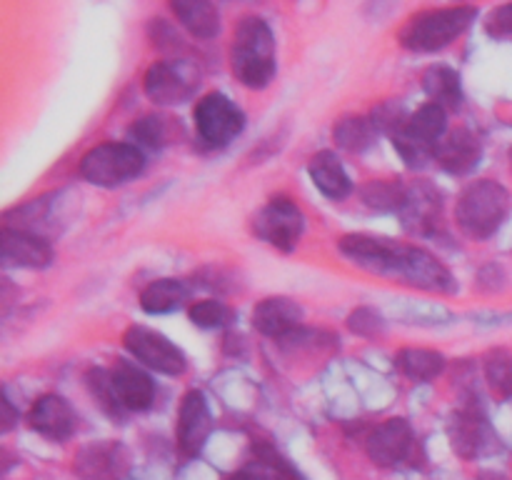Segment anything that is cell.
<instances>
[{
  "mask_svg": "<svg viewBox=\"0 0 512 480\" xmlns=\"http://www.w3.org/2000/svg\"><path fill=\"white\" fill-rule=\"evenodd\" d=\"M170 10L193 38L213 40L220 33V15L213 3H205V0H173Z\"/></svg>",
  "mask_w": 512,
  "mask_h": 480,
  "instance_id": "22",
  "label": "cell"
},
{
  "mask_svg": "<svg viewBox=\"0 0 512 480\" xmlns=\"http://www.w3.org/2000/svg\"><path fill=\"white\" fill-rule=\"evenodd\" d=\"M225 480H265V478L258 473V470H253L250 465H245V468H240V470H235V473L225 475Z\"/></svg>",
  "mask_w": 512,
  "mask_h": 480,
  "instance_id": "36",
  "label": "cell"
},
{
  "mask_svg": "<svg viewBox=\"0 0 512 480\" xmlns=\"http://www.w3.org/2000/svg\"><path fill=\"white\" fill-rule=\"evenodd\" d=\"M123 345L135 360L148 365L150 370H158L163 375H183L185 373V353L175 343H170L165 335L155 330L133 325L125 330Z\"/></svg>",
  "mask_w": 512,
  "mask_h": 480,
  "instance_id": "10",
  "label": "cell"
},
{
  "mask_svg": "<svg viewBox=\"0 0 512 480\" xmlns=\"http://www.w3.org/2000/svg\"><path fill=\"white\" fill-rule=\"evenodd\" d=\"M128 465L125 450L118 443L88 445L75 455V473L85 480H113Z\"/></svg>",
  "mask_w": 512,
  "mask_h": 480,
  "instance_id": "20",
  "label": "cell"
},
{
  "mask_svg": "<svg viewBox=\"0 0 512 480\" xmlns=\"http://www.w3.org/2000/svg\"><path fill=\"white\" fill-rule=\"evenodd\" d=\"M3 245V260L20 268H45L53 260V248L45 238L20 228H3L0 235Z\"/></svg>",
  "mask_w": 512,
  "mask_h": 480,
  "instance_id": "18",
  "label": "cell"
},
{
  "mask_svg": "<svg viewBox=\"0 0 512 480\" xmlns=\"http://www.w3.org/2000/svg\"><path fill=\"white\" fill-rule=\"evenodd\" d=\"M510 190L498 180H475L460 193L455 203V223L468 238L485 240L500 230L510 215Z\"/></svg>",
  "mask_w": 512,
  "mask_h": 480,
  "instance_id": "3",
  "label": "cell"
},
{
  "mask_svg": "<svg viewBox=\"0 0 512 480\" xmlns=\"http://www.w3.org/2000/svg\"><path fill=\"white\" fill-rule=\"evenodd\" d=\"M190 320H193L198 328L205 330H215V328H225V325L233 323V310H230L228 303L223 300H198V303L190 305L188 310Z\"/></svg>",
  "mask_w": 512,
  "mask_h": 480,
  "instance_id": "32",
  "label": "cell"
},
{
  "mask_svg": "<svg viewBox=\"0 0 512 480\" xmlns=\"http://www.w3.org/2000/svg\"><path fill=\"white\" fill-rule=\"evenodd\" d=\"M485 30H488V35H493L498 40L512 38V3L498 5L488 15V20H485Z\"/></svg>",
  "mask_w": 512,
  "mask_h": 480,
  "instance_id": "34",
  "label": "cell"
},
{
  "mask_svg": "<svg viewBox=\"0 0 512 480\" xmlns=\"http://www.w3.org/2000/svg\"><path fill=\"white\" fill-rule=\"evenodd\" d=\"M475 15H478V10L470 8V5L423 10L403 25L398 40L403 48L413 50V53H438L473 25Z\"/></svg>",
  "mask_w": 512,
  "mask_h": 480,
  "instance_id": "4",
  "label": "cell"
},
{
  "mask_svg": "<svg viewBox=\"0 0 512 480\" xmlns=\"http://www.w3.org/2000/svg\"><path fill=\"white\" fill-rule=\"evenodd\" d=\"M398 213L410 235L430 238L438 233L440 220H443V193L433 183L420 180L413 188H408L405 203Z\"/></svg>",
  "mask_w": 512,
  "mask_h": 480,
  "instance_id": "13",
  "label": "cell"
},
{
  "mask_svg": "<svg viewBox=\"0 0 512 480\" xmlns=\"http://www.w3.org/2000/svg\"><path fill=\"white\" fill-rule=\"evenodd\" d=\"M423 90L430 103L445 110H460L463 105V85L460 75L448 65H430L423 73Z\"/></svg>",
  "mask_w": 512,
  "mask_h": 480,
  "instance_id": "23",
  "label": "cell"
},
{
  "mask_svg": "<svg viewBox=\"0 0 512 480\" xmlns=\"http://www.w3.org/2000/svg\"><path fill=\"white\" fill-rule=\"evenodd\" d=\"M145 168L143 150L135 143H100L80 160V178L100 188H118L138 178Z\"/></svg>",
  "mask_w": 512,
  "mask_h": 480,
  "instance_id": "6",
  "label": "cell"
},
{
  "mask_svg": "<svg viewBox=\"0 0 512 480\" xmlns=\"http://www.w3.org/2000/svg\"><path fill=\"white\" fill-rule=\"evenodd\" d=\"M395 365L405 378L415 380V383H430L445 370V358L438 350L403 348L395 355Z\"/></svg>",
  "mask_w": 512,
  "mask_h": 480,
  "instance_id": "26",
  "label": "cell"
},
{
  "mask_svg": "<svg viewBox=\"0 0 512 480\" xmlns=\"http://www.w3.org/2000/svg\"><path fill=\"white\" fill-rule=\"evenodd\" d=\"M85 383H88V390H90V395L95 398V403H98V408H103L110 418H115V423H120L125 408L120 405L118 395H115L110 370H105V368L88 370V375H85Z\"/></svg>",
  "mask_w": 512,
  "mask_h": 480,
  "instance_id": "30",
  "label": "cell"
},
{
  "mask_svg": "<svg viewBox=\"0 0 512 480\" xmlns=\"http://www.w3.org/2000/svg\"><path fill=\"white\" fill-rule=\"evenodd\" d=\"M188 298H190V288L185 285V280L160 278V280H153V283L140 293V308L150 315L173 313V310L183 308Z\"/></svg>",
  "mask_w": 512,
  "mask_h": 480,
  "instance_id": "24",
  "label": "cell"
},
{
  "mask_svg": "<svg viewBox=\"0 0 512 480\" xmlns=\"http://www.w3.org/2000/svg\"><path fill=\"white\" fill-rule=\"evenodd\" d=\"M510 160H512V150H510Z\"/></svg>",
  "mask_w": 512,
  "mask_h": 480,
  "instance_id": "37",
  "label": "cell"
},
{
  "mask_svg": "<svg viewBox=\"0 0 512 480\" xmlns=\"http://www.w3.org/2000/svg\"><path fill=\"white\" fill-rule=\"evenodd\" d=\"M178 135V125L175 118H165V115H145L138 118L130 125V138L135 140V145H143V148H163V145L173 143V138Z\"/></svg>",
  "mask_w": 512,
  "mask_h": 480,
  "instance_id": "28",
  "label": "cell"
},
{
  "mask_svg": "<svg viewBox=\"0 0 512 480\" xmlns=\"http://www.w3.org/2000/svg\"><path fill=\"white\" fill-rule=\"evenodd\" d=\"M408 188L398 180H373L363 188V203L373 210H400L405 203Z\"/></svg>",
  "mask_w": 512,
  "mask_h": 480,
  "instance_id": "31",
  "label": "cell"
},
{
  "mask_svg": "<svg viewBox=\"0 0 512 480\" xmlns=\"http://www.w3.org/2000/svg\"><path fill=\"white\" fill-rule=\"evenodd\" d=\"M445 135H448V110L435 103H425L423 108L408 115V120L390 138L405 165L420 170L435 160V150Z\"/></svg>",
  "mask_w": 512,
  "mask_h": 480,
  "instance_id": "5",
  "label": "cell"
},
{
  "mask_svg": "<svg viewBox=\"0 0 512 480\" xmlns=\"http://www.w3.org/2000/svg\"><path fill=\"white\" fill-rule=\"evenodd\" d=\"M248 465L258 470L265 480H305L300 470L288 458H283L273 445L265 443V440H255Z\"/></svg>",
  "mask_w": 512,
  "mask_h": 480,
  "instance_id": "27",
  "label": "cell"
},
{
  "mask_svg": "<svg viewBox=\"0 0 512 480\" xmlns=\"http://www.w3.org/2000/svg\"><path fill=\"white\" fill-rule=\"evenodd\" d=\"M448 435L455 453L465 460H475L498 448V438L478 405H465V408L455 410L450 415Z\"/></svg>",
  "mask_w": 512,
  "mask_h": 480,
  "instance_id": "11",
  "label": "cell"
},
{
  "mask_svg": "<svg viewBox=\"0 0 512 480\" xmlns=\"http://www.w3.org/2000/svg\"><path fill=\"white\" fill-rule=\"evenodd\" d=\"M230 68L250 90L268 88L275 78V38L270 25L258 15L238 20L230 43Z\"/></svg>",
  "mask_w": 512,
  "mask_h": 480,
  "instance_id": "2",
  "label": "cell"
},
{
  "mask_svg": "<svg viewBox=\"0 0 512 480\" xmlns=\"http://www.w3.org/2000/svg\"><path fill=\"white\" fill-rule=\"evenodd\" d=\"M378 125L370 115H345L335 123L333 140L348 153H363L378 138Z\"/></svg>",
  "mask_w": 512,
  "mask_h": 480,
  "instance_id": "25",
  "label": "cell"
},
{
  "mask_svg": "<svg viewBox=\"0 0 512 480\" xmlns=\"http://www.w3.org/2000/svg\"><path fill=\"white\" fill-rule=\"evenodd\" d=\"M480 158H483V143L468 128L450 130L435 150V163L450 175L470 173L480 163Z\"/></svg>",
  "mask_w": 512,
  "mask_h": 480,
  "instance_id": "17",
  "label": "cell"
},
{
  "mask_svg": "<svg viewBox=\"0 0 512 480\" xmlns=\"http://www.w3.org/2000/svg\"><path fill=\"white\" fill-rule=\"evenodd\" d=\"M485 380L495 398L510 400L512 398V353L505 348H495L485 355Z\"/></svg>",
  "mask_w": 512,
  "mask_h": 480,
  "instance_id": "29",
  "label": "cell"
},
{
  "mask_svg": "<svg viewBox=\"0 0 512 480\" xmlns=\"http://www.w3.org/2000/svg\"><path fill=\"white\" fill-rule=\"evenodd\" d=\"M253 233L273 248L290 253L305 233V215L290 198H273L253 220Z\"/></svg>",
  "mask_w": 512,
  "mask_h": 480,
  "instance_id": "8",
  "label": "cell"
},
{
  "mask_svg": "<svg viewBox=\"0 0 512 480\" xmlns=\"http://www.w3.org/2000/svg\"><path fill=\"white\" fill-rule=\"evenodd\" d=\"M0 405H3V430H10L15 425V420H18V413H15V408L10 405L8 395L0 398Z\"/></svg>",
  "mask_w": 512,
  "mask_h": 480,
  "instance_id": "35",
  "label": "cell"
},
{
  "mask_svg": "<svg viewBox=\"0 0 512 480\" xmlns=\"http://www.w3.org/2000/svg\"><path fill=\"white\" fill-rule=\"evenodd\" d=\"M198 138L208 148H223L245 128V113L223 93H208L193 110Z\"/></svg>",
  "mask_w": 512,
  "mask_h": 480,
  "instance_id": "7",
  "label": "cell"
},
{
  "mask_svg": "<svg viewBox=\"0 0 512 480\" xmlns=\"http://www.w3.org/2000/svg\"><path fill=\"white\" fill-rule=\"evenodd\" d=\"M303 308L295 300L275 295V298L260 300L253 308V325L258 333L268 338L285 340L303 328Z\"/></svg>",
  "mask_w": 512,
  "mask_h": 480,
  "instance_id": "15",
  "label": "cell"
},
{
  "mask_svg": "<svg viewBox=\"0 0 512 480\" xmlns=\"http://www.w3.org/2000/svg\"><path fill=\"white\" fill-rule=\"evenodd\" d=\"M370 460L380 468H400L415 453V433L405 418H390L373 428L365 443Z\"/></svg>",
  "mask_w": 512,
  "mask_h": 480,
  "instance_id": "12",
  "label": "cell"
},
{
  "mask_svg": "<svg viewBox=\"0 0 512 480\" xmlns=\"http://www.w3.org/2000/svg\"><path fill=\"white\" fill-rule=\"evenodd\" d=\"M308 173L313 178L315 188L330 200H345L350 193H353V180L345 173L343 163L335 153L330 150H320V153L313 155L308 165Z\"/></svg>",
  "mask_w": 512,
  "mask_h": 480,
  "instance_id": "21",
  "label": "cell"
},
{
  "mask_svg": "<svg viewBox=\"0 0 512 480\" xmlns=\"http://www.w3.org/2000/svg\"><path fill=\"white\" fill-rule=\"evenodd\" d=\"M198 83V70L188 60H158L145 73L143 90L153 103L178 105L198 90Z\"/></svg>",
  "mask_w": 512,
  "mask_h": 480,
  "instance_id": "9",
  "label": "cell"
},
{
  "mask_svg": "<svg viewBox=\"0 0 512 480\" xmlns=\"http://www.w3.org/2000/svg\"><path fill=\"white\" fill-rule=\"evenodd\" d=\"M348 328L360 338H375L383 330V315L373 308H355L348 315Z\"/></svg>",
  "mask_w": 512,
  "mask_h": 480,
  "instance_id": "33",
  "label": "cell"
},
{
  "mask_svg": "<svg viewBox=\"0 0 512 480\" xmlns=\"http://www.w3.org/2000/svg\"><path fill=\"white\" fill-rule=\"evenodd\" d=\"M110 378H113L115 395H118L120 405L125 413H140L148 410L155 400V383L148 373L130 363H115L110 368Z\"/></svg>",
  "mask_w": 512,
  "mask_h": 480,
  "instance_id": "19",
  "label": "cell"
},
{
  "mask_svg": "<svg viewBox=\"0 0 512 480\" xmlns=\"http://www.w3.org/2000/svg\"><path fill=\"white\" fill-rule=\"evenodd\" d=\"M210 433H213V415H210L208 403H205V395L200 390H190L180 400L178 408L175 438H178L180 455L183 458H195L205 448Z\"/></svg>",
  "mask_w": 512,
  "mask_h": 480,
  "instance_id": "14",
  "label": "cell"
},
{
  "mask_svg": "<svg viewBox=\"0 0 512 480\" xmlns=\"http://www.w3.org/2000/svg\"><path fill=\"white\" fill-rule=\"evenodd\" d=\"M338 250L358 268L373 275L413 285L430 293H453L455 280L450 270L418 245L398 243L393 238H380L368 233H350L338 240Z\"/></svg>",
  "mask_w": 512,
  "mask_h": 480,
  "instance_id": "1",
  "label": "cell"
},
{
  "mask_svg": "<svg viewBox=\"0 0 512 480\" xmlns=\"http://www.w3.org/2000/svg\"><path fill=\"white\" fill-rule=\"evenodd\" d=\"M28 423L38 435L60 443V440H68L70 435H73L75 413L73 408H70L68 400L60 398V395L48 393L40 395V398L35 400L33 408H30L28 413Z\"/></svg>",
  "mask_w": 512,
  "mask_h": 480,
  "instance_id": "16",
  "label": "cell"
}]
</instances>
